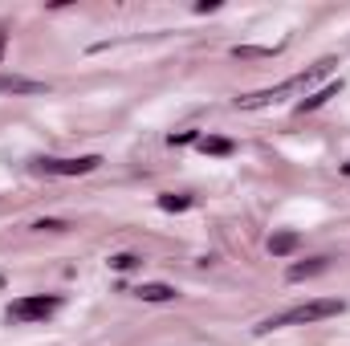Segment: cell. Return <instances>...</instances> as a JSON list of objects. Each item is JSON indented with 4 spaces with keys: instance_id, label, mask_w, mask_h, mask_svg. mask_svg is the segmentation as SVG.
<instances>
[{
    "instance_id": "1",
    "label": "cell",
    "mask_w": 350,
    "mask_h": 346,
    "mask_svg": "<svg viewBox=\"0 0 350 346\" xmlns=\"http://www.w3.org/2000/svg\"><path fill=\"white\" fill-rule=\"evenodd\" d=\"M334 66H338V57H322V62H314L310 70L293 74V78H289V82H281V86L257 90V94H241V98H237V110H265V106H277V102H285V98H293V94L310 98L314 86H318L322 78H330V74H334Z\"/></svg>"
},
{
    "instance_id": "2",
    "label": "cell",
    "mask_w": 350,
    "mask_h": 346,
    "mask_svg": "<svg viewBox=\"0 0 350 346\" xmlns=\"http://www.w3.org/2000/svg\"><path fill=\"white\" fill-rule=\"evenodd\" d=\"M347 310L342 297H314V302H301L285 314H273L265 318L261 326H253V334H273V330H285V326H310V322H326V318H338Z\"/></svg>"
},
{
    "instance_id": "3",
    "label": "cell",
    "mask_w": 350,
    "mask_h": 346,
    "mask_svg": "<svg viewBox=\"0 0 350 346\" xmlns=\"http://www.w3.org/2000/svg\"><path fill=\"white\" fill-rule=\"evenodd\" d=\"M57 310H62V297L57 293H33V297H16L8 306V322H45Z\"/></svg>"
},
{
    "instance_id": "4",
    "label": "cell",
    "mask_w": 350,
    "mask_h": 346,
    "mask_svg": "<svg viewBox=\"0 0 350 346\" xmlns=\"http://www.w3.org/2000/svg\"><path fill=\"white\" fill-rule=\"evenodd\" d=\"M102 168V155H78V159H33V172L37 175H90Z\"/></svg>"
},
{
    "instance_id": "5",
    "label": "cell",
    "mask_w": 350,
    "mask_h": 346,
    "mask_svg": "<svg viewBox=\"0 0 350 346\" xmlns=\"http://www.w3.org/2000/svg\"><path fill=\"white\" fill-rule=\"evenodd\" d=\"M45 82L37 78H21V74H0V94H45Z\"/></svg>"
},
{
    "instance_id": "6",
    "label": "cell",
    "mask_w": 350,
    "mask_h": 346,
    "mask_svg": "<svg viewBox=\"0 0 350 346\" xmlns=\"http://www.w3.org/2000/svg\"><path fill=\"white\" fill-rule=\"evenodd\" d=\"M135 297L139 302H175L179 293H175V285H167V281H143L135 289Z\"/></svg>"
},
{
    "instance_id": "7",
    "label": "cell",
    "mask_w": 350,
    "mask_h": 346,
    "mask_svg": "<svg viewBox=\"0 0 350 346\" xmlns=\"http://www.w3.org/2000/svg\"><path fill=\"white\" fill-rule=\"evenodd\" d=\"M297 245H301V237L293 228H281V232L269 237V253L273 257H289V253H297Z\"/></svg>"
},
{
    "instance_id": "8",
    "label": "cell",
    "mask_w": 350,
    "mask_h": 346,
    "mask_svg": "<svg viewBox=\"0 0 350 346\" xmlns=\"http://www.w3.org/2000/svg\"><path fill=\"white\" fill-rule=\"evenodd\" d=\"M338 90H342V82H330V86L314 90V94H310V98H301V102H297V106H293V110H297V114H310V110H318V106H326V102H330V98H334V94H338Z\"/></svg>"
},
{
    "instance_id": "9",
    "label": "cell",
    "mask_w": 350,
    "mask_h": 346,
    "mask_svg": "<svg viewBox=\"0 0 350 346\" xmlns=\"http://www.w3.org/2000/svg\"><path fill=\"white\" fill-rule=\"evenodd\" d=\"M326 269H330V261L326 257L301 261V265H289V281H306V277H318V273H326Z\"/></svg>"
},
{
    "instance_id": "10",
    "label": "cell",
    "mask_w": 350,
    "mask_h": 346,
    "mask_svg": "<svg viewBox=\"0 0 350 346\" xmlns=\"http://www.w3.org/2000/svg\"><path fill=\"white\" fill-rule=\"evenodd\" d=\"M191 204H196V196H187V191H179V196H175V191H163V196H159V208H163V212H187Z\"/></svg>"
},
{
    "instance_id": "11",
    "label": "cell",
    "mask_w": 350,
    "mask_h": 346,
    "mask_svg": "<svg viewBox=\"0 0 350 346\" xmlns=\"http://www.w3.org/2000/svg\"><path fill=\"white\" fill-rule=\"evenodd\" d=\"M200 151H204V155H232L237 147H232V139H220V135H204V139H200Z\"/></svg>"
},
{
    "instance_id": "12",
    "label": "cell",
    "mask_w": 350,
    "mask_h": 346,
    "mask_svg": "<svg viewBox=\"0 0 350 346\" xmlns=\"http://www.w3.org/2000/svg\"><path fill=\"white\" fill-rule=\"evenodd\" d=\"M139 265H143V261L135 257V253H114V257H110V269H114V273H131V269H139Z\"/></svg>"
},
{
    "instance_id": "13",
    "label": "cell",
    "mask_w": 350,
    "mask_h": 346,
    "mask_svg": "<svg viewBox=\"0 0 350 346\" xmlns=\"http://www.w3.org/2000/svg\"><path fill=\"white\" fill-rule=\"evenodd\" d=\"M66 228H70L66 220H37L33 224V232H66Z\"/></svg>"
},
{
    "instance_id": "14",
    "label": "cell",
    "mask_w": 350,
    "mask_h": 346,
    "mask_svg": "<svg viewBox=\"0 0 350 346\" xmlns=\"http://www.w3.org/2000/svg\"><path fill=\"white\" fill-rule=\"evenodd\" d=\"M167 143H172V147H183V143H200V135H196V131H179V135H172Z\"/></svg>"
},
{
    "instance_id": "15",
    "label": "cell",
    "mask_w": 350,
    "mask_h": 346,
    "mask_svg": "<svg viewBox=\"0 0 350 346\" xmlns=\"http://www.w3.org/2000/svg\"><path fill=\"white\" fill-rule=\"evenodd\" d=\"M4 49H8V29H0V57H4Z\"/></svg>"
},
{
    "instance_id": "16",
    "label": "cell",
    "mask_w": 350,
    "mask_h": 346,
    "mask_svg": "<svg viewBox=\"0 0 350 346\" xmlns=\"http://www.w3.org/2000/svg\"><path fill=\"white\" fill-rule=\"evenodd\" d=\"M342 175H350V163H342Z\"/></svg>"
}]
</instances>
